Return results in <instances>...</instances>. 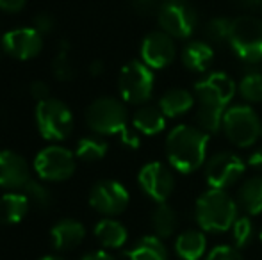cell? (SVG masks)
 I'll return each instance as SVG.
<instances>
[{
  "mask_svg": "<svg viewBox=\"0 0 262 260\" xmlns=\"http://www.w3.org/2000/svg\"><path fill=\"white\" fill-rule=\"evenodd\" d=\"M248 166L253 168V170H260L262 171V145L257 146V148H253L252 152H250L248 155Z\"/></svg>",
  "mask_w": 262,
  "mask_h": 260,
  "instance_id": "39",
  "label": "cell"
},
{
  "mask_svg": "<svg viewBox=\"0 0 262 260\" xmlns=\"http://www.w3.org/2000/svg\"><path fill=\"white\" fill-rule=\"evenodd\" d=\"M225 137L237 148H252L260 137L262 123L252 105L235 104L227 109L221 123Z\"/></svg>",
  "mask_w": 262,
  "mask_h": 260,
  "instance_id": "4",
  "label": "cell"
},
{
  "mask_svg": "<svg viewBox=\"0 0 262 260\" xmlns=\"http://www.w3.org/2000/svg\"><path fill=\"white\" fill-rule=\"evenodd\" d=\"M210 134L194 125H177L166 135V159L180 175H191L207 162Z\"/></svg>",
  "mask_w": 262,
  "mask_h": 260,
  "instance_id": "2",
  "label": "cell"
},
{
  "mask_svg": "<svg viewBox=\"0 0 262 260\" xmlns=\"http://www.w3.org/2000/svg\"><path fill=\"white\" fill-rule=\"evenodd\" d=\"M246 162L232 152H220L205 162V182L209 187L227 191L243 178Z\"/></svg>",
  "mask_w": 262,
  "mask_h": 260,
  "instance_id": "11",
  "label": "cell"
},
{
  "mask_svg": "<svg viewBox=\"0 0 262 260\" xmlns=\"http://www.w3.org/2000/svg\"><path fill=\"white\" fill-rule=\"evenodd\" d=\"M260 13H262V4H260Z\"/></svg>",
  "mask_w": 262,
  "mask_h": 260,
  "instance_id": "45",
  "label": "cell"
},
{
  "mask_svg": "<svg viewBox=\"0 0 262 260\" xmlns=\"http://www.w3.org/2000/svg\"><path fill=\"white\" fill-rule=\"evenodd\" d=\"M260 137H262V130H260Z\"/></svg>",
  "mask_w": 262,
  "mask_h": 260,
  "instance_id": "46",
  "label": "cell"
},
{
  "mask_svg": "<svg viewBox=\"0 0 262 260\" xmlns=\"http://www.w3.org/2000/svg\"><path fill=\"white\" fill-rule=\"evenodd\" d=\"M75 152L61 145H50L34 157V173L43 182H64L73 177L77 170Z\"/></svg>",
  "mask_w": 262,
  "mask_h": 260,
  "instance_id": "10",
  "label": "cell"
},
{
  "mask_svg": "<svg viewBox=\"0 0 262 260\" xmlns=\"http://www.w3.org/2000/svg\"><path fill=\"white\" fill-rule=\"evenodd\" d=\"M235 91L237 84L225 72H210L194 82L193 93L198 104L196 123L202 130L210 135L221 130L223 116L230 107Z\"/></svg>",
  "mask_w": 262,
  "mask_h": 260,
  "instance_id": "1",
  "label": "cell"
},
{
  "mask_svg": "<svg viewBox=\"0 0 262 260\" xmlns=\"http://www.w3.org/2000/svg\"><path fill=\"white\" fill-rule=\"evenodd\" d=\"M24 193L29 196L31 205H34V207L39 208V210H47V208H50V205L54 203L52 191H50V189L43 184V180H39V182L38 180H31L24 187Z\"/></svg>",
  "mask_w": 262,
  "mask_h": 260,
  "instance_id": "32",
  "label": "cell"
},
{
  "mask_svg": "<svg viewBox=\"0 0 262 260\" xmlns=\"http://www.w3.org/2000/svg\"><path fill=\"white\" fill-rule=\"evenodd\" d=\"M104 69H105V66L102 61H93V63L90 64V73L93 77H100L102 73H104Z\"/></svg>",
  "mask_w": 262,
  "mask_h": 260,
  "instance_id": "42",
  "label": "cell"
},
{
  "mask_svg": "<svg viewBox=\"0 0 262 260\" xmlns=\"http://www.w3.org/2000/svg\"><path fill=\"white\" fill-rule=\"evenodd\" d=\"M130 4L139 14H152L154 11H157L161 2L159 0H130Z\"/></svg>",
  "mask_w": 262,
  "mask_h": 260,
  "instance_id": "37",
  "label": "cell"
},
{
  "mask_svg": "<svg viewBox=\"0 0 262 260\" xmlns=\"http://www.w3.org/2000/svg\"><path fill=\"white\" fill-rule=\"evenodd\" d=\"M90 205L93 210L105 218H114L127 210L130 195L127 187L118 180H100L91 187L90 191Z\"/></svg>",
  "mask_w": 262,
  "mask_h": 260,
  "instance_id": "12",
  "label": "cell"
},
{
  "mask_svg": "<svg viewBox=\"0 0 262 260\" xmlns=\"http://www.w3.org/2000/svg\"><path fill=\"white\" fill-rule=\"evenodd\" d=\"M237 205L248 216L262 214V175L246 178L237 189Z\"/></svg>",
  "mask_w": 262,
  "mask_h": 260,
  "instance_id": "23",
  "label": "cell"
},
{
  "mask_svg": "<svg viewBox=\"0 0 262 260\" xmlns=\"http://www.w3.org/2000/svg\"><path fill=\"white\" fill-rule=\"evenodd\" d=\"M95 239L100 243L102 248L105 250H118L123 248L128 239V232L123 223L113 218H104L95 225Z\"/></svg>",
  "mask_w": 262,
  "mask_h": 260,
  "instance_id": "22",
  "label": "cell"
},
{
  "mask_svg": "<svg viewBox=\"0 0 262 260\" xmlns=\"http://www.w3.org/2000/svg\"><path fill=\"white\" fill-rule=\"evenodd\" d=\"M156 14L161 31L175 39L191 38L198 27V13L187 0H162Z\"/></svg>",
  "mask_w": 262,
  "mask_h": 260,
  "instance_id": "9",
  "label": "cell"
},
{
  "mask_svg": "<svg viewBox=\"0 0 262 260\" xmlns=\"http://www.w3.org/2000/svg\"><path fill=\"white\" fill-rule=\"evenodd\" d=\"M180 59L186 69L193 73H205L214 63V49L209 41L194 39L184 45Z\"/></svg>",
  "mask_w": 262,
  "mask_h": 260,
  "instance_id": "18",
  "label": "cell"
},
{
  "mask_svg": "<svg viewBox=\"0 0 262 260\" xmlns=\"http://www.w3.org/2000/svg\"><path fill=\"white\" fill-rule=\"evenodd\" d=\"M239 216L237 200L227 191L209 187L194 201V219L200 230L210 233L228 232Z\"/></svg>",
  "mask_w": 262,
  "mask_h": 260,
  "instance_id": "3",
  "label": "cell"
},
{
  "mask_svg": "<svg viewBox=\"0 0 262 260\" xmlns=\"http://www.w3.org/2000/svg\"><path fill=\"white\" fill-rule=\"evenodd\" d=\"M120 141L121 145H125L127 148H139L141 145V139H139V132L138 130H130V129H125L123 132L120 134Z\"/></svg>",
  "mask_w": 262,
  "mask_h": 260,
  "instance_id": "36",
  "label": "cell"
},
{
  "mask_svg": "<svg viewBox=\"0 0 262 260\" xmlns=\"http://www.w3.org/2000/svg\"><path fill=\"white\" fill-rule=\"evenodd\" d=\"M86 123L93 134L120 135L128 129V111L123 100L114 97H100L86 109Z\"/></svg>",
  "mask_w": 262,
  "mask_h": 260,
  "instance_id": "5",
  "label": "cell"
},
{
  "mask_svg": "<svg viewBox=\"0 0 262 260\" xmlns=\"http://www.w3.org/2000/svg\"><path fill=\"white\" fill-rule=\"evenodd\" d=\"M80 260H116L109 251L98 250V251H91V253H86Z\"/></svg>",
  "mask_w": 262,
  "mask_h": 260,
  "instance_id": "40",
  "label": "cell"
},
{
  "mask_svg": "<svg viewBox=\"0 0 262 260\" xmlns=\"http://www.w3.org/2000/svg\"><path fill=\"white\" fill-rule=\"evenodd\" d=\"M232 27H234V20L227 16H216L210 18L204 27L205 39L210 45H225L230 41Z\"/></svg>",
  "mask_w": 262,
  "mask_h": 260,
  "instance_id": "29",
  "label": "cell"
},
{
  "mask_svg": "<svg viewBox=\"0 0 262 260\" xmlns=\"http://www.w3.org/2000/svg\"><path fill=\"white\" fill-rule=\"evenodd\" d=\"M132 127L143 135H157L166 129V116L156 105H139L132 114Z\"/></svg>",
  "mask_w": 262,
  "mask_h": 260,
  "instance_id": "24",
  "label": "cell"
},
{
  "mask_svg": "<svg viewBox=\"0 0 262 260\" xmlns=\"http://www.w3.org/2000/svg\"><path fill=\"white\" fill-rule=\"evenodd\" d=\"M29 208L31 200L24 191H7L0 196V225H18Z\"/></svg>",
  "mask_w": 262,
  "mask_h": 260,
  "instance_id": "20",
  "label": "cell"
},
{
  "mask_svg": "<svg viewBox=\"0 0 262 260\" xmlns=\"http://www.w3.org/2000/svg\"><path fill=\"white\" fill-rule=\"evenodd\" d=\"M194 104H196L194 93L184 89V87H173L159 98L157 107L161 109L166 118H180V116L187 114Z\"/></svg>",
  "mask_w": 262,
  "mask_h": 260,
  "instance_id": "19",
  "label": "cell"
},
{
  "mask_svg": "<svg viewBox=\"0 0 262 260\" xmlns=\"http://www.w3.org/2000/svg\"><path fill=\"white\" fill-rule=\"evenodd\" d=\"M141 61L152 69H164L175 61L177 46L175 38L164 31H154L141 41Z\"/></svg>",
  "mask_w": 262,
  "mask_h": 260,
  "instance_id": "14",
  "label": "cell"
},
{
  "mask_svg": "<svg viewBox=\"0 0 262 260\" xmlns=\"http://www.w3.org/2000/svg\"><path fill=\"white\" fill-rule=\"evenodd\" d=\"M150 223H152V230L157 237L168 239L175 233L177 226H179V214L171 205L162 201V203H157V207L154 208Z\"/></svg>",
  "mask_w": 262,
  "mask_h": 260,
  "instance_id": "26",
  "label": "cell"
},
{
  "mask_svg": "<svg viewBox=\"0 0 262 260\" xmlns=\"http://www.w3.org/2000/svg\"><path fill=\"white\" fill-rule=\"evenodd\" d=\"M32 27H34L41 36H47L55 29V20H54L52 14L39 13V14H36V16H34V25H32Z\"/></svg>",
  "mask_w": 262,
  "mask_h": 260,
  "instance_id": "34",
  "label": "cell"
},
{
  "mask_svg": "<svg viewBox=\"0 0 262 260\" xmlns=\"http://www.w3.org/2000/svg\"><path fill=\"white\" fill-rule=\"evenodd\" d=\"M38 132L47 141H64L73 130V114L70 107L59 98H47L38 102L34 111Z\"/></svg>",
  "mask_w": 262,
  "mask_h": 260,
  "instance_id": "7",
  "label": "cell"
},
{
  "mask_svg": "<svg viewBox=\"0 0 262 260\" xmlns=\"http://www.w3.org/2000/svg\"><path fill=\"white\" fill-rule=\"evenodd\" d=\"M29 91H31V97L34 98L36 102L50 98V87H49V84L43 82V80H34V82L31 84V87H29Z\"/></svg>",
  "mask_w": 262,
  "mask_h": 260,
  "instance_id": "35",
  "label": "cell"
},
{
  "mask_svg": "<svg viewBox=\"0 0 262 260\" xmlns=\"http://www.w3.org/2000/svg\"><path fill=\"white\" fill-rule=\"evenodd\" d=\"M241 9H255V7H260L262 0H234Z\"/></svg>",
  "mask_w": 262,
  "mask_h": 260,
  "instance_id": "41",
  "label": "cell"
},
{
  "mask_svg": "<svg viewBox=\"0 0 262 260\" xmlns=\"http://www.w3.org/2000/svg\"><path fill=\"white\" fill-rule=\"evenodd\" d=\"M207 251L204 230H184L175 239V253L180 260H200Z\"/></svg>",
  "mask_w": 262,
  "mask_h": 260,
  "instance_id": "21",
  "label": "cell"
},
{
  "mask_svg": "<svg viewBox=\"0 0 262 260\" xmlns=\"http://www.w3.org/2000/svg\"><path fill=\"white\" fill-rule=\"evenodd\" d=\"M52 73L61 82H68L75 77V68H73L72 57H70V45L66 41L61 43V49H59L57 56L54 57Z\"/></svg>",
  "mask_w": 262,
  "mask_h": 260,
  "instance_id": "31",
  "label": "cell"
},
{
  "mask_svg": "<svg viewBox=\"0 0 262 260\" xmlns=\"http://www.w3.org/2000/svg\"><path fill=\"white\" fill-rule=\"evenodd\" d=\"M232 52L246 64L262 63V20L252 14L235 18L230 34Z\"/></svg>",
  "mask_w": 262,
  "mask_h": 260,
  "instance_id": "6",
  "label": "cell"
},
{
  "mask_svg": "<svg viewBox=\"0 0 262 260\" xmlns=\"http://www.w3.org/2000/svg\"><path fill=\"white\" fill-rule=\"evenodd\" d=\"M43 49V36L34 27H20L9 31L2 38V50L18 61H31Z\"/></svg>",
  "mask_w": 262,
  "mask_h": 260,
  "instance_id": "15",
  "label": "cell"
},
{
  "mask_svg": "<svg viewBox=\"0 0 262 260\" xmlns=\"http://www.w3.org/2000/svg\"><path fill=\"white\" fill-rule=\"evenodd\" d=\"M138 184L141 191L156 203L168 201L175 191V177L168 166L159 160L145 164L138 173Z\"/></svg>",
  "mask_w": 262,
  "mask_h": 260,
  "instance_id": "13",
  "label": "cell"
},
{
  "mask_svg": "<svg viewBox=\"0 0 262 260\" xmlns=\"http://www.w3.org/2000/svg\"><path fill=\"white\" fill-rule=\"evenodd\" d=\"M27 0H0V11L4 13H20Z\"/></svg>",
  "mask_w": 262,
  "mask_h": 260,
  "instance_id": "38",
  "label": "cell"
},
{
  "mask_svg": "<svg viewBox=\"0 0 262 260\" xmlns=\"http://www.w3.org/2000/svg\"><path fill=\"white\" fill-rule=\"evenodd\" d=\"M237 93L246 104H259L262 102V72L248 69L237 84Z\"/></svg>",
  "mask_w": 262,
  "mask_h": 260,
  "instance_id": "28",
  "label": "cell"
},
{
  "mask_svg": "<svg viewBox=\"0 0 262 260\" xmlns=\"http://www.w3.org/2000/svg\"><path fill=\"white\" fill-rule=\"evenodd\" d=\"M107 148H109L107 143L98 134L86 135V137H80L77 143L75 155L82 162H98L107 155Z\"/></svg>",
  "mask_w": 262,
  "mask_h": 260,
  "instance_id": "27",
  "label": "cell"
},
{
  "mask_svg": "<svg viewBox=\"0 0 262 260\" xmlns=\"http://www.w3.org/2000/svg\"><path fill=\"white\" fill-rule=\"evenodd\" d=\"M204 260H245L241 255V250H237L232 244H220L205 255Z\"/></svg>",
  "mask_w": 262,
  "mask_h": 260,
  "instance_id": "33",
  "label": "cell"
},
{
  "mask_svg": "<svg viewBox=\"0 0 262 260\" xmlns=\"http://www.w3.org/2000/svg\"><path fill=\"white\" fill-rule=\"evenodd\" d=\"M259 241L262 243V226H260V232H259Z\"/></svg>",
  "mask_w": 262,
  "mask_h": 260,
  "instance_id": "44",
  "label": "cell"
},
{
  "mask_svg": "<svg viewBox=\"0 0 262 260\" xmlns=\"http://www.w3.org/2000/svg\"><path fill=\"white\" fill-rule=\"evenodd\" d=\"M156 77L143 61H130L121 68L118 77V91L125 104L145 105L152 98Z\"/></svg>",
  "mask_w": 262,
  "mask_h": 260,
  "instance_id": "8",
  "label": "cell"
},
{
  "mask_svg": "<svg viewBox=\"0 0 262 260\" xmlns=\"http://www.w3.org/2000/svg\"><path fill=\"white\" fill-rule=\"evenodd\" d=\"M128 260H168V250L161 237L145 235L127 251Z\"/></svg>",
  "mask_w": 262,
  "mask_h": 260,
  "instance_id": "25",
  "label": "cell"
},
{
  "mask_svg": "<svg viewBox=\"0 0 262 260\" xmlns=\"http://www.w3.org/2000/svg\"><path fill=\"white\" fill-rule=\"evenodd\" d=\"M52 244L57 251H72L86 239V226L72 218L59 219L50 230Z\"/></svg>",
  "mask_w": 262,
  "mask_h": 260,
  "instance_id": "17",
  "label": "cell"
},
{
  "mask_svg": "<svg viewBox=\"0 0 262 260\" xmlns=\"http://www.w3.org/2000/svg\"><path fill=\"white\" fill-rule=\"evenodd\" d=\"M39 260H64L62 257H57V255H47V257L39 258Z\"/></svg>",
  "mask_w": 262,
  "mask_h": 260,
  "instance_id": "43",
  "label": "cell"
},
{
  "mask_svg": "<svg viewBox=\"0 0 262 260\" xmlns=\"http://www.w3.org/2000/svg\"><path fill=\"white\" fill-rule=\"evenodd\" d=\"M232 243L237 250H245L246 246H250L253 235H255V226L248 214L237 216V219L232 225Z\"/></svg>",
  "mask_w": 262,
  "mask_h": 260,
  "instance_id": "30",
  "label": "cell"
},
{
  "mask_svg": "<svg viewBox=\"0 0 262 260\" xmlns=\"http://www.w3.org/2000/svg\"><path fill=\"white\" fill-rule=\"evenodd\" d=\"M31 180V166L25 157L13 150H0V187L6 191H24Z\"/></svg>",
  "mask_w": 262,
  "mask_h": 260,
  "instance_id": "16",
  "label": "cell"
}]
</instances>
